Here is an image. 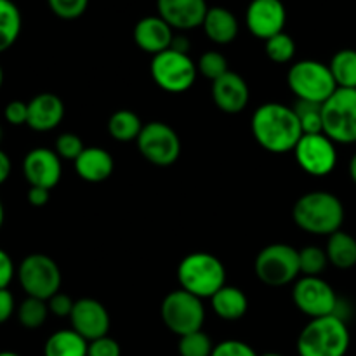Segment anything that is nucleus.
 <instances>
[{
  "label": "nucleus",
  "instance_id": "obj_24",
  "mask_svg": "<svg viewBox=\"0 0 356 356\" xmlns=\"http://www.w3.org/2000/svg\"><path fill=\"white\" fill-rule=\"evenodd\" d=\"M89 341L73 329H63L52 334L44 346V356H87Z\"/></svg>",
  "mask_w": 356,
  "mask_h": 356
},
{
  "label": "nucleus",
  "instance_id": "obj_32",
  "mask_svg": "<svg viewBox=\"0 0 356 356\" xmlns=\"http://www.w3.org/2000/svg\"><path fill=\"white\" fill-rule=\"evenodd\" d=\"M329 264V257L323 249L316 245H308L299 250V268L306 277H318Z\"/></svg>",
  "mask_w": 356,
  "mask_h": 356
},
{
  "label": "nucleus",
  "instance_id": "obj_10",
  "mask_svg": "<svg viewBox=\"0 0 356 356\" xmlns=\"http://www.w3.org/2000/svg\"><path fill=\"white\" fill-rule=\"evenodd\" d=\"M256 277L270 287H282L298 278L299 250L287 243H271L264 247L256 257Z\"/></svg>",
  "mask_w": 356,
  "mask_h": 356
},
{
  "label": "nucleus",
  "instance_id": "obj_49",
  "mask_svg": "<svg viewBox=\"0 0 356 356\" xmlns=\"http://www.w3.org/2000/svg\"><path fill=\"white\" fill-rule=\"evenodd\" d=\"M2 86H3V70L2 66H0V89H2Z\"/></svg>",
  "mask_w": 356,
  "mask_h": 356
},
{
  "label": "nucleus",
  "instance_id": "obj_48",
  "mask_svg": "<svg viewBox=\"0 0 356 356\" xmlns=\"http://www.w3.org/2000/svg\"><path fill=\"white\" fill-rule=\"evenodd\" d=\"M0 356H19V355L14 353V351H0Z\"/></svg>",
  "mask_w": 356,
  "mask_h": 356
},
{
  "label": "nucleus",
  "instance_id": "obj_7",
  "mask_svg": "<svg viewBox=\"0 0 356 356\" xmlns=\"http://www.w3.org/2000/svg\"><path fill=\"white\" fill-rule=\"evenodd\" d=\"M160 316L170 332L183 337L186 334L202 330L205 308L200 298L179 289L163 298L162 306H160Z\"/></svg>",
  "mask_w": 356,
  "mask_h": 356
},
{
  "label": "nucleus",
  "instance_id": "obj_27",
  "mask_svg": "<svg viewBox=\"0 0 356 356\" xmlns=\"http://www.w3.org/2000/svg\"><path fill=\"white\" fill-rule=\"evenodd\" d=\"M143 127L141 118L131 110H118L108 120V132L115 141L120 143H131L138 141L139 134H141Z\"/></svg>",
  "mask_w": 356,
  "mask_h": 356
},
{
  "label": "nucleus",
  "instance_id": "obj_33",
  "mask_svg": "<svg viewBox=\"0 0 356 356\" xmlns=\"http://www.w3.org/2000/svg\"><path fill=\"white\" fill-rule=\"evenodd\" d=\"M177 350L181 356H211L214 351V344L204 330H198V332L179 337Z\"/></svg>",
  "mask_w": 356,
  "mask_h": 356
},
{
  "label": "nucleus",
  "instance_id": "obj_34",
  "mask_svg": "<svg viewBox=\"0 0 356 356\" xmlns=\"http://www.w3.org/2000/svg\"><path fill=\"white\" fill-rule=\"evenodd\" d=\"M198 73H202L204 76L211 79L212 82L218 80L219 76H222L225 73H228V61H226L225 56L218 51H207L200 56L197 63Z\"/></svg>",
  "mask_w": 356,
  "mask_h": 356
},
{
  "label": "nucleus",
  "instance_id": "obj_29",
  "mask_svg": "<svg viewBox=\"0 0 356 356\" xmlns=\"http://www.w3.org/2000/svg\"><path fill=\"white\" fill-rule=\"evenodd\" d=\"M47 301L37 298H26L17 308V320L24 329H38L45 323L49 316Z\"/></svg>",
  "mask_w": 356,
  "mask_h": 356
},
{
  "label": "nucleus",
  "instance_id": "obj_20",
  "mask_svg": "<svg viewBox=\"0 0 356 356\" xmlns=\"http://www.w3.org/2000/svg\"><path fill=\"white\" fill-rule=\"evenodd\" d=\"M65 117L61 97L52 92L37 94L28 103V127L37 132H49L58 127Z\"/></svg>",
  "mask_w": 356,
  "mask_h": 356
},
{
  "label": "nucleus",
  "instance_id": "obj_2",
  "mask_svg": "<svg viewBox=\"0 0 356 356\" xmlns=\"http://www.w3.org/2000/svg\"><path fill=\"white\" fill-rule=\"evenodd\" d=\"M292 218L305 232L330 236L343 226V202L329 191H309L296 202Z\"/></svg>",
  "mask_w": 356,
  "mask_h": 356
},
{
  "label": "nucleus",
  "instance_id": "obj_51",
  "mask_svg": "<svg viewBox=\"0 0 356 356\" xmlns=\"http://www.w3.org/2000/svg\"><path fill=\"white\" fill-rule=\"evenodd\" d=\"M2 136H3V131H2V125H0V143H2Z\"/></svg>",
  "mask_w": 356,
  "mask_h": 356
},
{
  "label": "nucleus",
  "instance_id": "obj_23",
  "mask_svg": "<svg viewBox=\"0 0 356 356\" xmlns=\"http://www.w3.org/2000/svg\"><path fill=\"white\" fill-rule=\"evenodd\" d=\"M211 305L219 318L226 320V322H235V320H240L247 313L249 299H247L245 292L242 289L225 285L221 291L212 296Z\"/></svg>",
  "mask_w": 356,
  "mask_h": 356
},
{
  "label": "nucleus",
  "instance_id": "obj_47",
  "mask_svg": "<svg viewBox=\"0 0 356 356\" xmlns=\"http://www.w3.org/2000/svg\"><path fill=\"white\" fill-rule=\"evenodd\" d=\"M3 219H6V211H3V204L2 200H0V228H2L3 225Z\"/></svg>",
  "mask_w": 356,
  "mask_h": 356
},
{
  "label": "nucleus",
  "instance_id": "obj_50",
  "mask_svg": "<svg viewBox=\"0 0 356 356\" xmlns=\"http://www.w3.org/2000/svg\"><path fill=\"white\" fill-rule=\"evenodd\" d=\"M263 356H284V355H280V353H266V355H263Z\"/></svg>",
  "mask_w": 356,
  "mask_h": 356
},
{
  "label": "nucleus",
  "instance_id": "obj_46",
  "mask_svg": "<svg viewBox=\"0 0 356 356\" xmlns=\"http://www.w3.org/2000/svg\"><path fill=\"white\" fill-rule=\"evenodd\" d=\"M350 176H351V179H353V183L356 184V153L350 162Z\"/></svg>",
  "mask_w": 356,
  "mask_h": 356
},
{
  "label": "nucleus",
  "instance_id": "obj_38",
  "mask_svg": "<svg viewBox=\"0 0 356 356\" xmlns=\"http://www.w3.org/2000/svg\"><path fill=\"white\" fill-rule=\"evenodd\" d=\"M120 355H122L120 344L108 336L99 337V339L96 341H90L89 351H87V356H120Z\"/></svg>",
  "mask_w": 356,
  "mask_h": 356
},
{
  "label": "nucleus",
  "instance_id": "obj_9",
  "mask_svg": "<svg viewBox=\"0 0 356 356\" xmlns=\"http://www.w3.org/2000/svg\"><path fill=\"white\" fill-rule=\"evenodd\" d=\"M17 278L28 298H37L42 301H49L61 287L59 266L45 254H30L24 257L17 268Z\"/></svg>",
  "mask_w": 356,
  "mask_h": 356
},
{
  "label": "nucleus",
  "instance_id": "obj_16",
  "mask_svg": "<svg viewBox=\"0 0 356 356\" xmlns=\"http://www.w3.org/2000/svg\"><path fill=\"white\" fill-rule=\"evenodd\" d=\"M72 329L86 341H96L108 336L110 330V313L99 301L83 298L75 301L73 312L70 315Z\"/></svg>",
  "mask_w": 356,
  "mask_h": 356
},
{
  "label": "nucleus",
  "instance_id": "obj_3",
  "mask_svg": "<svg viewBox=\"0 0 356 356\" xmlns=\"http://www.w3.org/2000/svg\"><path fill=\"white\" fill-rule=\"evenodd\" d=\"M350 330L341 315L313 318L298 337L299 356H344L350 350Z\"/></svg>",
  "mask_w": 356,
  "mask_h": 356
},
{
  "label": "nucleus",
  "instance_id": "obj_19",
  "mask_svg": "<svg viewBox=\"0 0 356 356\" xmlns=\"http://www.w3.org/2000/svg\"><path fill=\"white\" fill-rule=\"evenodd\" d=\"M134 42L141 51L148 54H160L170 49L174 40V30L156 14L139 19L134 26Z\"/></svg>",
  "mask_w": 356,
  "mask_h": 356
},
{
  "label": "nucleus",
  "instance_id": "obj_28",
  "mask_svg": "<svg viewBox=\"0 0 356 356\" xmlns=\"http://www.w3.org/2000/svg\"><path fill=\"white\" fill-rule=\"evenodd\" d=\"M334 80L341 89H356V51L343 49L334 54L329 65Z\"/></svg>",
  "mask_w": 356,
  "mask_h": 356
},
{
  "label": "nucleus",
  "instance_id": "obj_8",
  "mask_svg": "<svg viewBox=\"0 0 356 356\" xmlns=\"http://www.w3.org/2000/svg\"><path fill=\"white\" fill-rule=\"evenodd\" d=\"M153 80L160 89L167 92L179 94L186 92L197 80L198 68L190 58V54H183L174 49L160 52L153 56L149 65Z\"/></svg>",
  "mask_w": 356,
  "mask_h": 356
},
{
  "label": "nucleus",
  "instance_id": "obj_41",
  "mask_svg": "<svg viewBox=\"0 0 356 356\" xmlns=\"http://www.w3.org/2000/svg\"><path fill=\"white\" fill-rule=\"evenodd\" d=\"M14 275H16V268H14L13 259L6 250L0 249V291L9 287Z\"/></svg>",
  "mask_w": 356,
  "mask_h": 356
},
{
  "label": "nucleus",
  "instance_id": "obj_15",
  "mask_svg": "<svg viewBox=\"0 0 356 356\" xmlns=\"http://www.w3.org/2000/svg\"><path fill=\"white\" fill-rule=\"evenodd\" d=\"M23 174L30 186L52 190L61 179V159L54 149L33 148L24 156Z\"/></svg>",
  "mask_w": 356,
  "mask_h": 356
},
{
  "label": "nucleus",
  "instance_id": "obj_18",
  "mask_svg": "<svg viewBox=\"0 0 356 356\" xmlns=\"http://www.w3.org/2000/svg\"><path fill=\"white\" fill-rule=\"evenodd\" d=\"M249 86L238 73L228 72L212 82V99L225 113H242L249 104Z\"/></svg>",
  "mask_w": 356,
  "mask_h": 356
},
{
  "label": "nucleus",
  "instance_id": "obj_5",
  "mask_svg": "<svg viewBox=\"0 0 356 356\" xmlns=\"http://www.w3.org/2000/svg\"><path fill=\"white\" fill-rule=\"evenodd\" d=\"M287 83L299 101L316 104H323L337 90L329 66L315 59L294 63L287 73Z\"/></svg>",
  "mask_w": 356,
  "mask_h": 356
},
{
  "label": "nucleus",
  "instance_id": "obj_31",
  "mask_svg": "<svg viewBox=\"0 0 356 356\" xmlns=\"http://www.w3.org/2000/svg\"><path fill=\"white\" fill-rule=\"evenodd\" d=\"M264 51H266V56L271 61L284 65V63H289L296 56V42L291 35L282 31V33L268 38L266 44H264Z\"/></svg>",
  "mask_w": 356,
  "mask_h": 356
},
{
  "label": "nucleus",
  "instance_id": "obj_42",
  "mask_svg": "<svg viewBox=\"0 0 356 356\" xmlns=\"http://www.w3.org/2000/svg\"><path fill=\"white\" fill-rule=\"evenodd\" d=\"M14 312H16V301H14L13 292L9 289H2L0 291V325L9 322Z\"/></svg>",
  "mask_w": 356,
  "mask_h": 356
},
{
  "label": "nucleus",
  "instance_id": "obj_11",
  "mask_svg": "<svg viewBox=\"0 0 356 356\" xmlns=\"http://www.w3.org/2000/svg\"><path fill=\"white\" fill-rule=\"evenodd\" d=\"M138 148L149 163L169 167L181 155V139L170 125L163 122H149L138 138Z\"/></svg>",
  "mask_w": 356,
  "mask_h": 356
},
{
  "label": "nucleus",
  "instance_id": "obj_37",
  "mask_svg": "<svg viewBox=\"0 0 356 356\" xmlns=\"http://www.w3.org/2000/svg\"><path fill=\"white\" fill-rule=\"evenodd\" d=\"M211 356H259L252 348L243 341L228 339L222 343L216 344L214 351Z\"/></svg>",
  "mask_w": 356,
  "mask_h": 356
},
{
  "label": "nucleus",
  "instance_id": "obj_4",
  "mask_svg": "<svg viewBox=\"0 0 356 356\" xmlns=\"http://www.w3.org/2000/svg\"><path fill=\"white\" fill-rule=\"evenodd\" d=\"M177 280L183 291L200 299H211L226 285L225 264L207 252L188 254L177 266Z\"/></svg>",
  "mask_w": 356,
  "mask_h": 356
},
{
  "label": "nucleus",
  "instance_id": "obj_13",
  "mask_svg": "<svg viewBox=\"0 0 356 356\" xmlns=\"http://www.w3.org/2000/svg\"><path fill=\"white\" fill-rule=\"evenodd\" d=\"M294 155L299 167L312 176H327L336 169V143L325 134H302Z\"/></svg>",
  "mask_w": 356,
  "mask_h": 356
},
{
  "label": "nucleus",
  "instance_id": "obj_35",
  "mask_svg": "<svg viewBox=\"0 0 356 356\" xmlns=\"http://www.w3.org/2000/svg\"><path fill=\"white\" fill-rule=\"evenodd\" d=\"M47 6L59 19L72 21L79 19L86 13L89 0H47Z\"/></svg>",
  "mask_w": 356,
  "mask_h": 356
},
{
  "label": "nucleus",
  "instance_id": "obj_12",
  "mask_svg": "<svg viewBox=\"0 0 356 356\" xmlns=\"http://www.w3.org/2000/svg\"><path fill=\"white\" fill-rule=\"evenodd\" d=\"M292 299L299 312L312 316V320L337 315L339 299H337L336 291L332 285L327 284L320 277L299 278L292 291Z\"/></svg>",
  "mask_w": 356,
  "mask_h": 356
},
{
  "label": "nucleus",
  "instance_id": "obj_17",
  "mask_svg": "<svg viewBox=\"0 0 356 356\" xmlns=\"http://www.w3.org/2000/svg\"><path fill=\"white\" fill-rule=\"evenodd\" d=\"M156 9L172 30L188 31L204 24L209 7L205 0H156Z\"/></svg>",
  "mask_w": 356,
  "mask_h": 356
},
{
  "label": "nucleus",
  "instance_id": "obj_30",
  "mask_svg": "<svg viewBox=\"0 0 356 356\" xmlns=\"http://www.w3.org/2000/svg\"><path fill=\"white\" fill-rule=\"evenodd\" d=\"M294 111L301 124L302 134H323L322 104L298 99Z\"/></svg>",
  "mask_w": 356,
  "mask_h": 356
},
{
  "label": "nucleus",
  "instance_id": "obj_22",
  "mask_svg": "<svg viewBox=\"0 0 356 356\" xmlns=\"http://www.w3.org/2000/svg\"><path fill=\"white\" fill-rule=\"evenodd\" d=\"M202 28L214 44L226 45L232 44L238 35V19L226 7H209Z\"/></svg>",
  "mask_w": 356,
  "mask_h": 356
},
{
  "label": "nucleus",
  "instance_id": "obj_1",
  "mask_svg": "<svg viewBox=\"0 0 356 356\" xmlns=\"http://www.w3.org/2000/svg\"><path fill=\"white\" fill-rule=\"evenodd\" d=\"M252 134L259 146L270 153L294 152L302 138V129L294 108L280 103L261 104L252 115Z\"/></svg>",
  "mask_w": 356,
  "mask_h": 356
},
{
  "label": "nucleus",
  "instance_id": "obj_44",
  "mask_svg": "<svg viewBox=\"0 0 356 356\" xmlns=\"http://www.w3.org/2000/svg\"><path fill=\"white\" fill-rule=\"evenodd\" d=\"M10 169H13V165H10L9 155L3 149H0V186L9 179Z\"/></svg>",
  "mask_w": 356,
  "mask_h": 356
},
{
  "label": "nucleus",
  "instance_id": "obj_43",
  "mask_svg": "<svg viewBox=\"0 0 356 356\" xmlns=\"http://www.w3.org/2000/svg\"><path fill=\"white\" fill-rule=\"evenodd\" d=\"M49 198H51V190L38 186H30V190H28V202L33 207H44L49 202Z\"/></svg>",
  "mask_w": 356,
  "mask_h": 356
},
{
  "label": "nucleus",
  "instance_id": "obj_21",
  "mask_svg": "<svg viewBox=\"0 0 356 356\" xmlns=\"http://www.w3.org/2000/svg\"><path fill=\"white\" fill-rule=\"evenodd\" d=\"M113 156L103 148L90 146L75 160V170L87 183H103L113 172Z\"/></svg>",
  "mask_w": 356,
  "mask_h": 356
},
{
  "label": "nucleus",
  "instance_id": "obj_25",
  "mask_svg": "<svg viewBox=\"0 0 356 356\" xmlns=\"http://www.w3.org/2000/svg\"><path fill=\"white\" fill-rule=\"evenodd\" d=\"M327 257L332 266L350 270L356 266V238L346 232H336L329 236L325 247Z\"/></svg>",
  "mask_w": 356,
  "mask_h": 356
},
{
  "label": "nucleus",
  "instance_id": "obj_45",
  "mask_svg": "<svg viewBox=\"0 0 356 356\" xmlns=\"http://www.w3.org/2000/svg\"><path fill=\"white\" fill-rule=\"evenodd\" d=\"M170 49H174V51L177 52H183V54H188V51H190V42H188V38L183 37V35H179V37L174 35V40H172V45H170Z\"/></svg>",
  "mask_w": 356,
  "mask_h": 356
},
{
  "label": "nucleus",
  "instance_id": "obj_26",
  "mask_svg": "<svg viewBox=\"0 0 356 356\" xmlns=\"http://www.w3.org/2000/svg\"><path fill=\"white\" fill-rule=\"evenodd\" d=\"M23 26L21 10L13 0H0V52L16 44Z\"/></svg>",
  "mask_w": 356,
  "mask_h": 356
},
{
  "label": "nucleus",
  "instance_id": "obj_14",
  "mask_svg": "<svg viewBox=\"0 0 356 356\" xmlns=\"http://www.w3.org/2000/svg\"><path fill=\"white\" fill-rule=\"evenodd\" d=\"M287 21V10L282 0H250L245 10V23L254 37L266 42L282 33Z\"/></svg>",
  "mask_w": 356,
  "mask_h": 356
},
{
  "label": "nucleus",
  "instance_id": "obj_40",
  "mask_svg": "<svg viewBox=\"0 0 356 356\" xmlns=\"http://www.w3.org/2000/svg\"><path fill=\"white\" fill-rule=\"evenodd\" d=\"M47 306H49V312H51L52 315L61 316V318L68 316L70 318V315H72L73 312V306H75V301H73L70 296L63 294V292H58V294H54L51 299H49Z\"/></svg>",
  "mask_w": 356,
  "mask_h": 356
},
{
  "label": "nucleus",
  "instance_id": "obj_39",
  "mask_svg": "<svg viewBox=\"0 0 356 356\" xmlns=\"http://www.w3.org/2000/svg\"><path fill=\"white\" fill-rule=\"evenodd\" d=\"M3 118L7 124L14 125H26L28 124V103L23 101H10L6 108H3Z\"/></svg>",
  "mask_w": 356,
  "mask_h": 356
},
{
  "label": "nucleus",
  "instance_id": "obj_6",
  "mask_svg": "<svg viewBox=\"0 0 356 356\" xmlns=\"http://www.w3.org/2000/svg\"><path fill=\"white\" fill-rule=\"evenodd\" d=\"M323 134L334 143H356V89H341L322 104Z\"/></svg>",
  "mask_w": 356,
  "mask_h": 356
},
{
  "label": "nucleus",
  "instance_id": "obj_36",
  "mask_svg": "<svg viewBox=\"0 0 356 356\" xmlns=\"http://www.w3.org/2000/svg\"><path fill=\"white\" fill-rule=\"evenodd\" d=\"M83 149H86V146H83L82 139H80L76 134H72V132L61 134L58 139H56L54 152L58 153L59 159L73 160V162H75Z\"/></svg>",
  "mask_w": 356,
  "mask_h": 356
}]
</instances>
